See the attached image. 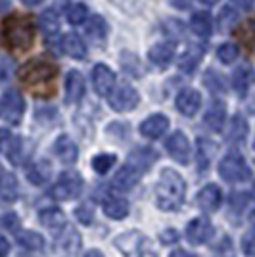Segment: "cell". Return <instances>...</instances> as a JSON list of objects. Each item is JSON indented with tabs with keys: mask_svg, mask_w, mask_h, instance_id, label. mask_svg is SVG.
I'll list each match as a JSON object with an SVG mask.
<instances>
[{
	"mask_svg": "<svg viewBox=\"0 0 255 257\" xmlns=\"http://www.w3.org/2000/svg\"><path fill=\"white\" fill-rule=\"evenodd\" d=\"M39 221L48 228H64L65 226V215L58 207H46L39 213Z\"/></svg>",
	"mask_w": 255,
	"mask_h": 257,
	"instance_id": "d4e9b609",
	"label": "cell"
},
{
	"mask_svg": "<svg viewBox=\"0 0 255 257\" xmlns=\"http://www.w3.org/2000/svg\"><path fill=\"white\" fill-rule=\"evenodd\" d=\"M251 219H253V223H255V213H253V217H251Z\"/></svg>",
	"mask_w": 255,
	"mask_h": 257,
	"instance_id": "9f6ffc18",
	"label": "cell"
},
{
	"mask_svg": "<svg viewBox=\"0 0 255 257\" xmlns=\"http://www.w3.org/2000/svg\"><path fill=\"white\" fill-rule=\"evenodd\" d=\"M109 106L115 111H131L139 106V92L127 83L115 86L109 94Z\"/></svg>",
	"mask_w": 255,
	"mask_h": 257,
	"instance_id": "52a82bcc",
	"label": "cell"
},
{
	"mask_svg": "<svg viewBox=\"0 0 255 257\" xmlns=\"http://www.w3.org/2000/svg\"><path fill=\"white\" fill-rule=\"evenodd\" d=\"M18 75H20V81L23 85L37 90L41 86L52 85L54 79L58 77V67L44 58H35L23 65Z\"/></svg>",
	"mask_w": 255,
	"mask_h": 257,
	"instance_id": "3957f363",
	"label": "cell"
},
{
	"mask_svg": "<svg viewBox=\"0 0 255 257\" xmlns=\"http://www.w3.org/2000/svg\"><path fill=\"white\" fill-rule=\"evenodd\" d=\"M167 128H169V119L161 113H154L140 123V135L150 140H156L163 137L167 133Z\"/></svg>",
	"mask_w": 255,
	"mask_h": 257,
	"instance_id": "7c38bea8",
	"label": "cell"
},
{
	"mask_svg": "<svg viewBox=\"0 0 255 257\" xmlns=\"http://www.w3.org/2000/svg\"><path fill=\"white\" fill-rule=\"evenodd\" d=\"M8 6H10V0H0V14L6 10Z\"/></svg>",
	"mask_w": 255,
	"mask_h": 257,
	"instance_id": "db71d44e",
	"label": "cell"
},
{
	"mask_svg": "<svg viewBox=\"0 0 255 257\" xmlns=\"http://www.w3.org/2000/svg\"><path fill=\"white\" fill-rule=\"evenodd\" d=\"M203 83L205 86L211 90V92H224L226 90V85H224V79L217 71H207L205 77H203Z\"/></svg>",
	"mask_w": 255,
	"mask_h": 257,
	"instance_id": "8d00e7d4",
	"label": "cell"
},
{
	"mask_svg": "<svg viewBox=\"0 0 255 257\" xmlns=\"http://www.w3.org/2000/svg\"><path fill=\"white\" fill-rule=\"evenodd\" d=\"M202 48H198V46H190L186 52H184V56H182L181 60V69H184V71H192L196 65H198V62L202 60Z\"/></svg>",
	"mask_w": 255,
	"mask_h": 257,
	"instance_id": "4dcf8cb0",
	"label": "cell"
},
{
	"mask_svg": "<svg viewBox=\"0 0 255 257\" xmlns=\"http://www.w3.org/2000/svg\"><path fill=\"white\" fill-rule=\"evenodd\" d=\"M242 249H244L245 255L255 257V232L244 236V240H242Z\"/></svg>",
	"mask_w": 255,
	"mask_h": 257,
	"instance_id": "b9f144b4",
	"label": "cell"
},
{
	"mask_svg": "<svg viewBox=\"0 0 255 257\" xmlns=\"http://www.w3.org/2000/svg\"><path fill=\"white\" fill-rule=\"evenodd\" d=\"M232 4L238 6V8H242V10H249L253 6V0H232Z\"/></svg>",
	"mask_w": 255,
	"mask_h": 257,
	"instance_id": "7dc6e473",
	"label": "cell"
},
{
	"mask_svg": "<svg viewBox=\"0 0 255 257\" xmlns=\"http://www.w3.org/2000/svg\"><path fill=\"white\" fill-rule=\"evenodd\" d=\"M236 22H238V14L230 6L223 8L221 14H219V18H217V23H219V29L221 31H230L234 25H236Z\"/></svg>",
	"mask_w": 255,
	"mask_h": 257,
	"instance_id": "d6a6232c",
	"label": "cell"
},
{
	"mask_svg": "<svg viewBox=\"0 0 255 257\" xmlns=\"http://www.w3.org/2000/svg\"><path fill=\"white\" fill-rule=\"evenodd\" d=\"M20 196V184L12 173L0 175V200L2 202H16Z\"/></svg>",
	"mask_w": 255,
	"mask_h": 257,
	"instance_id": "d6986e66",
	"label": "cell"
},
{
	"mask_svg": "<svg viewBox=\"0 0 255 257\" xmlns=\"http://www.w3.org/2000/svg\"><path fill=\"white\" fill-rule=\"evenodd\" d=\"M86 20H88V8H86L85 4H73V6H69V10H67V22L71 23V25H81Z\"/></svg>",
	"mask_w": 255,
	"mask_h": 257,
	"instance_id": "e575fe53",
	"label": "cell"
},
{
	"mask_svg": "<svg viewBox=\"0 0 255 257\" xmlns=\"http://www.w3.org/2000/svg\"><path fill=\"white\" fill-rule=\"evenodd\" d=\"M50 163L48 161H37L33 163L31 167L27 169V179L33 182V184H43V182L48 181L50 177Z\"/></svg>",
	"mask_w": 255,
	"mask_h": 257,
	"instance_id": "4316f807",
	"label": "cell"
},
{
	"mask_svg": "<svg viewBox=\"0 0 255 257\" xmlns=\"http://www.w3.org/2000/svg\"><path fill=\"white\" fill-rule=\"evenodd\" d=\"M169 257H196L192 255L190 251H186V249H182V247H179V249H175V251H171Z\"/></svg>",
	"mask_w": 255,
	"mask_h": 257,
	"instance_id": "c3c4849f",
	"label": "cell"
},
{
	"mask_svg": "<svg viewBox=\"0 0 255 257\" xmlns=\"http://www.w3.org/2000/svg\"><path fill=\"white\" fill-rule=\"evenodd\" d=\"M23 4H27V6H39L41 2H44V0H22Z\"/></svg>",
	"mask_w": 255,
	"mask_h": 257,
	"instance_id": "816d5d0a",
	"label": "cell"
},
{
	"mask_svg": "<svg viewBox=\"0 0 255 257\" xmlns=\"http://www.w3.org/2000/svg\"><path fill=\"white\" fill-rule=\"evenodd\" d=\"M247 135V123L242 115H234L230 121V128H228V139L234 142H242Z\"/></svg>",
	"mask_w": 255,
	"mask_h": 257,
	"instance_id": "f546056e",
	"label": "cell"
},
{
	"mask_svg": "<svg viewBox=\"0 0 255 257\" xmlns=\"http://www.w3.org/2000/svg\"><path fill=\"white\" fill-rule=\"evenodd\" d=\"M2 37L12 50L25 52L35 43V23L29 16L22 14L8 16L2 23Z\"/></svg>",
	"mask_w": 255,
	"mask_h": 257,
	"instance_id": "7a4b0ae2",
	"label": "cell"
},
{
	"mask_svg": "<svg viewBox=\"0 0 255 257\" xmlns=\"http://www.w3.org/2000/svg\"><path fill=\"white\" fill-rule=\"evenodd\" d=\"M200 106H202V96H200L198 90L184 88V90L179 92V96H177V109L181 111L182 115H186V117L196 115Z\"/></svg>",
	"mask_w": 255,
	"mask_h": 257,
	"instance_id": "4fadbf2b",
	"label": "cell"
},
{
	"mask_svg": "<svg viewBox=\"0 0 255 257\" xmlns=\"http://www.w3.org/2000/svg\"><path fill=\"white\" fill-rule=\"evenodd\" d=\"M4 221H6V226H8L10 230H18V223H20V221H18V217H16V215H8Z\"/></svg>",
	"mask_w": 255,
	"mask_h": 257,
	"instance_id": "bcb514c9",
	"label": "cell"
},
{
	"mask_svg": "<svg viewBox=\"0 0 255 257\" xmlns=\"http://www.w3.org/2000/svg\"><path fill=\"white\" fill-rule=\"evenodd\" d=\"M140 175H142V171H139L135 165H131V163L123 165V167L117 171L115 177H113V188H115V190H121V192L131 190V188L140 181Z\"/></svg>",
	"mask_w": 255,
	"mask_h": 257,
	"instance_id": "9a60e30c",
	"label": "cell"
},
{
	"mask_svg": "<svg viewBox=\"0 0 255 257\" xmlns=\"http://www.w3.org/2000/svg\"><path fill=\"white\" fill-rule=\"evenodd\" d=\"M186 182L175 169H163L156 184V204L161 211H177L184 202Z\"/></svg>",
	"mask_w": 255,
	"mask_h": 257,
	"instance_id": "6da1fadb",
	"label": "cell"
},
{
	"mask_svg": "<svg viewBox=\"0 0 255 257\" xmlns=\"http://www.w3.org/2000/svg\"><path fill=\"white\" fill-rule=\"evenodd\" d=\"M173 8H177V10H186L188 6H190L192 0H167Z\"/></svg>",
	"mask_w": 255,
	"mask_h": 257,
	"instance_id": "ee69618b",
	"label": "cell"
},
{
	"mask_svg": "<svg viewBox=\"0 0 255 257\" xmlns=\"http://www.w3.org/2000/svg\"><path fill=\"white\" fill-rule=\"evenodd\" d=\"M161 242L163 244H173V242H177L179 240V232L177 230H173V228H167V230H163L161 232Z\"/></svg>",
	"mask_w": 255,
	"mask_h": 257,
	"instance_id": "7bdbcfd3",
	"label": "cell"
},
{
	"mask_svg": "<svg viewBox=\"0 0 255 257\" xmlns=\"http://www.w3.org/2000/svg\"><path fill=\"white\" fill-rule=\"evenodd\" d=\"M83 177L79 173H64L60 177V181L54 184V188L50 190L52 198L56 200H62V202H67V200H73L79 194L83 192Z\"/></svg>",
	"mask_w": 255,
	"mask_h": 257,
	"instance_id": "5b68a950",
	"label": "cell"
},
{
	"mask_svg": "<svg viewBox=\"0 0 255 257\" xmlns=\"http://www.w3.org/2000/svg\"><path fill=\"white\" fill-rule=\"evenodd\" d=\"M217 58H219L223 64H232L234 60L238 58V46L232 43L221 44L219 50H217Z\"/></svg>",
	"mask_w": 255,
	"mask_h": 257,
	"instance_id": "f35d334b",
	"label": "cell"
},
{
	"mask_svg": "<svg viewBox=\"0 0 255 257\" xmlns=\"http://www.w3.org/2000/svg\"><path fill=\"white\" fill-rule=\"evenodd\" d=\"M156 160H158V154L154 150H150V148H139V150H135L129 156V163L135 165L139 171H146L148 167L154 165Z\"/></svg>",
	"mask_w": 255,
	"mask_h": 257,
	"instance_id": "603a6c76",
	"label": "cell"
},
{
	"mask_svg": "<svg viewBox=\"0 0 255 257\" xmlns=\"http://www.w3.org/2000/svg\"><path fill=\"white\" fill-rule=\"evenodd\" d=\"M92 86L100 96H109L115 86V75L113 71L104 64H98L92 71Z\"/></svg>",
	"mask_w": 255,
	"mask_h": 257,
	"instance_id": "30bf717a",
	"label": "cell"
},
{
	"mask_svg": "<svg viewBox=\"0 0 255 257\" xmlns=\"http://www.w3.org/2000/svg\"><path fill=\"white\" fill-rule=\"evenodd\" d=\"M139 257H158V255H156V251H152V249H144Z\"/></svg>",
	"mask_w": 255,
	"mask_h": 257,
	"instance_id": "f5cc1de1",
	"label": "cell"
},
{
	"mask_svg": "<svg viewBox=\"0 0 255 257\" xmlns=\"http://www.w3.org/2000/svg\"><path fill=\"white\" fill-rule=\"evenodd\" d=\"M148 58L152 64L156 65H167L175 58V46L171 43H158L150 48Z\"/></svg>",
	"mask_w": 255,
	"mask_h": 257,
	"instance_id": "ffe728a7",
	"label": "cell"
},
{
	"mask_svg": "<svg viewBox=\"0 0 255 257\" xmlns=\"http://www.w3.org/2000/svg\"><path fill=\"white\" fill-rule=\"evenodd\" d=\"M8 139H10V135H8L6 131H2V128H0V146H2V144H6V140Z\"/></svg>",
	"mask_w": 255,
	"mask_h": 257,
	"instance_id": "681fc988",
	"label": "cell"
},
{
	"mask_svg": "<svg viewBox=\"0 0 255 257\" xmlns=\"http://www.w3.org/2000/svg\"><path fill=\"white\" fill-rule=\"evenodd\" d=\"M106 33H107V23L104 18H100V16H92L88 23H86V35L96 41V43H100V41H104L106 39Z\"/></svg>",
	"mask_w": 255,
	"mask_h": 257,
	"instance_id": "484cf974",
	"label": "cell"
},
{
	"mask_svg": "<svg viewBox=\"0 0 255 257\" xmlns=\"http://www.w3.org/2000/svg\"><path fill=\"white\" fill-rule=\"evenodd\" d=\"M23 111H25V100L22 94L16 88L6 90L2 96V102H0V113L6 117V121L18 125L23 117Z\"/></svg>",
	"mask_w": 255,
	"mask_h": 257,
	"instance_id": "8992f818",
	"label": "cell"
},
{
	"mask_svg": "<svg viewBox=\"0 0 255 257\" xmlns=\"http://www.w3.org/2000/svg\"><path fill=\"white\" fill-rule=\"evenodd\" d=\"M6 144H8V148H6L8 160L18 165L22 161V139L20 137H10V139L6 140Z\"/></svg>",
	"mask_w": 255,
	"mask_h": 257,
	"instance_id": "d590c367",
	"label": "cell"
},
{
	"mask_svg": "<svg viewBox=\"0 0 255 257\" xmlns=\"http://www.w3.org/2000/svg\"><path fill=\"white\" fill-rule=\"evenodd\" d=\"M62 44H64V50L67 52V56H71L75 60H83L86 56V44L75 33H67L64 37V41H62Z\"/></svg>",
	"mask_w": 255,
	"mask_h": 257,
	"instance_id": "7402d4cb",
	"label": "cell"
},
{
	"mask_svg": "<svg viewBox=\"0 0 255 257\" xmlns=\"http://www.w3.org/2000/svg\"><path fill=\"white\" fill-rule=\"evenodd\" d=\"M54 154L60 158V161L69 165V163H75L77 158H79V148L67 135H62L54 142Z\"/></svg>",
	"mask_w": 255,
	"mask_h": 257,
	"instance_id": "2e32d148",
	"label": "cell"
},
{
	"mask_svg": "<svg viewBox=\"0 0 255 257\" xmlns=\"http://www.w3.org/2000/svg\"><path fill=\"white\" fill-rule=\"evenodd\" d=\"M190 29L194 35L202 37V39H207L211 35L213 29V20L207 12H196L190 18Z\"/></svg>",
	"mask_w": 255,
	"mask_h": 257,
	"instance_id": "44dd1931",
	"label": "cell"
},
{
	"mask_svg": "<svg viewBox=\"0 0 255 257\" xmlns=\"http://www.w3.org/2000/svg\"><path fill=\"white\" fill-rule=\"evenodd\" d=\"M85 94V77L79 71H69L65 79V98L69 104H77Z\"/></svg>",
	"mask_w": 255,
	"mask_h": 257,
	"instance_id": "e0dca14e",
	"label": "cell"
},
{
	"mask_svg": "<svg viewBox=\"0 0 255 257\" xmlns=\"http://www.w3.org/2000/svg\"><path fill=\"white\" fill-rule=\"evenodd\" d=\"M247 83H249V71H247V67H238L232 75L234 90H238L240 94H244L245 88H247Z\"/></svg>",
	"mask_w": 255,
	"mask_h": 257,
	"instance_id": "74e56055",
	"label": "cell"
},
{
	"mask_svg": "<svg viewBox=\"0 0 255 257\" xmlns=\"http://www.w3.org/2000/svg\"><path fill=\"white\" fill-rule=\"evenodd\" d=\"M196 202L205 211H217L221 202H223V192H221V188L217 184H207L198 192Z\"/></svg>",
	"mask_w": 255,
	"mask_h": 257,
	"instance_id": "5bb4252c",
	"label": "cell"
},
{
	"mask_svg": "<svg viewBox=\"0 0 255 257\" xmlns=\"http://www.w3.org/2000/svg\"><path fill=\"white\" fill-rule=\"evenodd\" d=\"M219 175L228 182H242L251 177V169L240 154H226L219 163Z\"/></svg>",
	"mask_w": 255,
	"mask_h": 257,
	"instance_id": "277c9868",
	"label": "cell"
},
{
	"mask_svg": "<svg viewBox=\"0 0 255 257\" xmlns=\"http://www.w3.org/2000/svg\"><path fill=\"white\" fill-rule=\"evenodd\" d=\"M18 242L20 246H23L29 251H35V249H43L44 246V238L39 232H33V230H22L18 232Z\"/></svg>",
	"mask_w": 255,
	"mask_h": 257,
	"instance_id": "83f0119b",
	"label": "cell"
},
{
	"mask_svg": "<svg viewBox=\"0 0 255 257\" xmlns=\"http://www.w3.org/2000/svg\"><path fill=\"white\" fill-rule=\"evenodd\" d=\"M41 27H43L44 35L48 37H54L56 33L60 31V18L54 10H46L41 16Z\"/></svg>",
	"mask_w": 255,
	"mask_h": 257,
	"instance_id": "f1b7e54d",
	"label": "cell"
},
{
	"mask_svg": "<svg viewBox=\"0 0 255 257\" xmlns=\"http://www.w3.org/2000/svg\"><path fill=\"white\" fill-rule=\"evenodd\" d=\"M253 192H255V184H253Z\"/></svg>",
	"mask_w": 255,
	"mask_h": 257,
	"instance_id": "6f0895ef",
	"label": "cell"
},
{
	"mask_svg": "<svg viewBox=\"0 0 255 257\" xmlns=\"http://www.w3.org/2000/svg\"><path fill=\"white\" fill-rule=\"evenodd\" d=\"M224 119H226L224 104H221L219 100L211 102V106H209V109L205 111V117H203L205 125L211 128V131H215V133H219L224 125Z\"/></svg>",
	"mask_w": 255,
	"mask_h": 257,
	"instance_id": "ac0fdd59",
	"label": "cell"
},
{
	"mask_svg": "<svg viewBox=\"0 0 255 257\" xmlns=\"http://www.w3.org/2000/svg\"><path fill=\"white\" fill-rule=\"evenodd\" d=\"M165 148L171 158L179 163H188L190 160V142L186 139V135H182V133H173L165 142Z\"/></svg>",
	"mask_w": 255,
	"mask_h": 257,
	"instance_id": "8fae6325",
	"label": "cell"
},
{
	"mask_svg": "<svg viewBox=\"0 0 255 257\" xmlns=\"http://www.w3.org/2000/svg\"><path fill=\"white\" fill-rule=\"evenodd\" d=\"M165 31L173 39H181L182 35H184V27H182V23L179 20H169V22L165 23Z\"/></svg>",
	"mask_w": 255,
	"mask_h": 257,
	"instance_id": "60d3db41",
	"label": "cell"
},
{
	"mask_svg": "<svg viewBox=\"0 0 255 257\" xmlns=\"http://www.w3.org/2000/svg\"><path fill=\"white\" fill-rule=\"evenodd\" d=\"M75 215H77V221H79L81 225H90L92 219H94V211H92V207H88V205H79Z\"/></svg>",
	"mask_w": 255,
	"mask_h": 257,
	"instance_id": "ab89813d",
	"label": "cell"
},
{
	"mask_svg": "<svg viewBox=\"0 0 255 257\" xmlns=\"http://www.w3.org/2000/svg\"><path fill=\"white\" fill-rule=\"evenodd\" d=\"M213 225L205 219V217H196L192 219L188 226H186V238L194 246H202L213 236Z\"/></svg>",
	"mask_w": 255,
	"mask_h": 257,
	"instance_id": "ba28073f",
	"label": "cell"
},
{
	"mask_svg": "<svg viewBox=\"0 0 255 257\" xmlns=\"http://www.w3.org/2000/svg\"><path fill=\"white\" fill-rule=\"evenodd\" d=\"M104 213L109 219H125L129 215V202L125 198H107L104 202Z\"/></svg>",
	"mask_w": 255,
	"mask_h": 257,
	"instance_id": "cb8c5ba5",
	"label": "cell"
},
{
	"mask_svg": "<svg viewBox=\"0 0 255 257\" xmlns=\"http://www.w3.org/2000/svg\"><path fill=\"white\" fill-rule=\"evenodd\" d=\"M85 257H104V253H102L100 249H90V251H88Z\"/></svg>",
	"mask_w": 255,
	"mask_h": 257,
	"instance_id": "f907efd6",
	"label": "cell"
},
{
	"mask_svg": "<svg viewBox=\"0 0 255 257\" xmlns=\"http://www.w3.org/2000/svg\"><path fill=\"white\" fill-rule=\"evenodd\" d=\"M115 163V156L113 154H98L92 158V169H94L98 175H106Z\"/></svg>",
	"mask_w": 255,
	"mask_h": 257,
	"instance_id": "1f68e13d",
	"label": "cell"
},
{
	"mask_svg": "<svg viewBox=\"0 0 255 257\" xmlns=\"http://www.w3.org/2000/svg\"><path fill=\"white\" fill-rule=\"evenodd\" d=\"M115 247L121 249L127 257H133V255L139 257L146 249V238H144L142 232H137V230L125 232V234H121L115 240Z\"/></svg>",
	"mask_w": 255,
	"mask_h": 257,
	"instance_id": "9c48e42d",
	"label": "cell"
},
{
	"mask_svg": "<svg viewBox=\"0 0 255 257\" xmlns=\"http://www.w3.org/2000/svg\"><path fill=\"white\" fill-rule=\"evenodd\" d=\"M200 2H203V4H213V2H217V0H200Z\"/></svg>",
	"mask_w": 255,
	"mask_h": 257,
	"instance_id": "11a10c76",
	"label": "cell"
},
{
	"mask_svg": "<svg viewBox=\"0 0 255 257\" xmlns=\"http://www.w3.org/2000/svg\"><path fill=\"white\" fill-rule=\"evenodd\" d=\"M8 253H10V242L4 236H0V257H6Z\"/></svg>",
	"mask_w": 255,
	"mask_h": 257,
	"instance_id": "f6af8a7d",
	"label": "cell"
},
{
	"mask_svg": "<svg viewBox=\"0 0 255 257\" xmlns=\"http://www.w3.org/2000/svg\"><path fill=\"white\" fill-rule=\"evenodd\" d=\"M238 39L244 43V46L253 48L255 46V20H247V22L238 29Z\"/></svg>",
	"mask_w": 255,
	"mask_h": 257,
	"instance_id": "836d02e7",
	"label": "cell"
}]
</instances>
